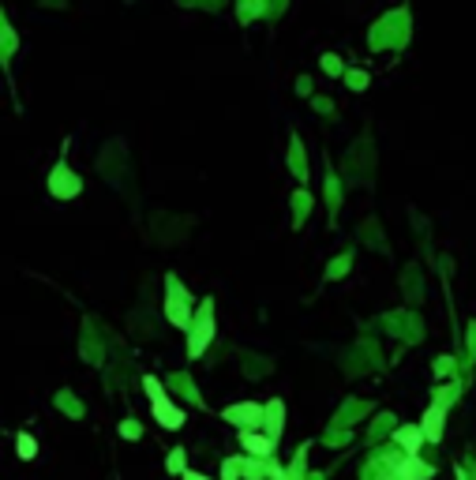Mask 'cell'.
<instances>
[{
  "label": "cell",
  "mask_w": 476,
  "mask_h": 480,
  "mask_svg": "<svg viewBox=\"0 0 476 480\" xmlns=\"http://www.w3.org/2000/svg\"><path fill=\"white\" fill-rule=\"evenodd\" d=\"M210 338H214V315H210V300H206L203 311H199V323H195V331H192L188 357H203V349L210 346Z\"/></svg>",
  "instance_id": "1"
},
{
  "label": "cell",
  "mask_w": 476,
  "mask_h": 480,
  "mask_svg": "<svg viewBox=\"0 0 476 480\" xmlns=\"http://www.w3.org/2000/svg\"><path fill=\"white\" fill-rule=\"evenodd\" d=\"M266 417V409L263 405H255V402H240V405H229L225 413H221V420H229V424H236V428H255L259 420Z\"/></svg>",
  "instance_id": "2"
},
{
  "label": "cell",
  "mask_w": 476,
  "mask_h": 480,
  "mask_svg": "<svg viewBox=\"0 0 476 480\" xmlns=\"http://www.w3.org/2000/svg\"><path fill=\"white\" fill-rule=\"evenodd\" d=\"M447 402H450V394H439V398L431 402V409L424 413V424H420V428H424V435L431 439V443H439V439H442V424H447V420H442V417H447Z\"/></svg>",
  "instance_id": "3"
},
{
  "label": "cell",
  "mask_w": 476,
  "mask_h": 480,
  "mask_svg": "<svg viewBox=\"0 0 476 480\" xmlns=\"http://www.w3.org/2000/svg\"><path fill=\"white\" fill-rule=\"evenodd\" d=\"M240 443H244V451H251L255 458H271L274 454V435H259V431H251V428L240 431Z\"/></svg>",
  "instance_id": "4"
},
{
  "label": "cell",
  "mask_w": 476,
  "mask_h": 480,
  "mask_svg": "<svg viewBox=\"0 0 476 480\" xmlns=\"http://www.w3.org/2000/svg\"><path fill=\"white\" fill-rule=\"evenodd\" d=\"M154 420L162 424V428H180V424H184V413L162 394V398H154Z\"/></svg>",
  "instance_id": "5"
},
{
  "label": "cell",
  "mask_w": 476,
  "mask_h": 480,
  "mask_svg": "<svg viewBox=\"0 0 476 480\" xmlns=\"http://www.w3.org/2000/svg\"><path fill=\"white\" fill-rule=\"evenodd\" d=\"M424 428H416V424H401L398 431H394V443L398 446H405V454H416L420 446H424Z\"/></svg>",
  "instance_id": "6"
},
{
  "label": "cell",
  "mask_w": 476,
  "mask_h": 480,
  "mask_svg": "<svg viewBox=\"0 0 476 480\" xmlns=\"http://www.w3.org/2000/svg\"><path fill=\"white\" fill-rule=\"evenodd\" d=\"M427 477H431V466L416 461V454H405V461H401L398 473H394V480H427Z\"/></svg>",
  "instance_id": "7"
},
{
  "label": "cell",
  "mask_w": 476,
  "mask_h": 480,
  "mask_svg": "<svg viewBox=\"0 0 476 480\" xmlns=\"http://www.w3.org/2000/svg\"><path fill=\"white\" fill-rule=\"evenodd\" d=\"M165 315H169V323L177 326V331H188V326H192V315H188L184 300H177V293H173L169 304H165Z\"/></svg>",
  "instance_id": "8"
},
{
  "label": "cell",
  "mask_w": 476,
  "mask_h": 480,
  "mask_svg": "<svg viewBox=\"0 0 476 480\" xmlns=\"http://www.w3.org/2000/svg\"><path fill=\"white\" fill-rule=\"evenodd\" d=\"M15 446H19V458L23 461H30V458H38V443H34V435H27V431H19V439H15Z\"/></svg>",
  "instance_id": "9"
},
{
  "label": "cell",
  "mask_w": 476,
  "mask_h": 480,
  "mask_svg": "<svg viewBox=\"0 0 476 480\" xmlns=\"http://www.w3.org/2000/svg\"><path fill=\"white\" fill-rule=\"evenodd\" d=\"M266 413H271V435L277 439V435H281V402H271V405H266Z\"/></svg>",
  "instance_id": "10"
},
{
  "label": "cell",
  "mask_w": 476,
  "mask_h": 480,
  "mask_svg": "<svg viewBox=\"0 0 476 480\" xmlns=\"http://www.w3.org/2000/svg\"><path fill=\"white\" fill-rule=\"evenodd\" d=\"M240 473H244V461L240 458H225V461H221V477H225V480H236Z\"/></svg>",
  "instance_id": "11"
},
{
  "label": "cell",
  "mask_w": 476,
  "mask_h": 480,
  "mask_svg": "<svg viewBox=\"0 0 476 480\" xmlns=\"http://www.w3.org/2000/svg\"><path fill=\"white\" fill-rule=\"evenodd\" d=\"M142 387H147V394H150V402H154V398H162L165 390H162V383L154 379V375H147V379H142Z\"/></svg>",
  "instance_id": "12"
},
{
  "label": "cell",
  "mask_w": 476,
  "mask_h": 480,
  "mask_svg": "<svg viewBox=\"0 0 476 480\" xmlns=\"http://www.w3.org/2000/svg\"><path fill=\"white\" fill-rule=\"evenodd\" d=\"M169 469H173V473H184V454H169Z\"/></svg>",
  "instance_id": "13"
},
{
  "label": "cell",
  "mask_w": 476,
  "mask_h": 480,
  "mask_svg": "<svg viewBox=\"0 0 476 480\" xmlns=\"http://www.w3.org/2000/svg\"><path fill=\"white\" fill-rule=\"evenodd\" d=\"M323 64H327V71H341V64H338V57H327V60H323Z\"/></svg>",
  "instance_id": "14"
}]
</instances>
